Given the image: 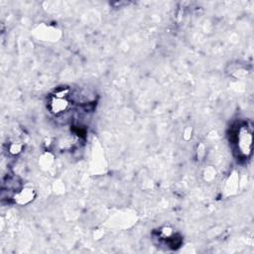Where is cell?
<instances>
[{"label":"cell","instance_id":"1","mask_svg":"<svg viewBox=\"0 0 254 254\" xmlns=\"http://www.w3.org/2000/svg\"><path fill=\"white\" fill-rule=\"evenodd\" d=\"M236 142L239 152L243 156H248L251 153L252 145V135L251 131L246 125L240 126L236 133Z\"/></svg>","mask_w":254,"mask_h":254}]
</instances>
